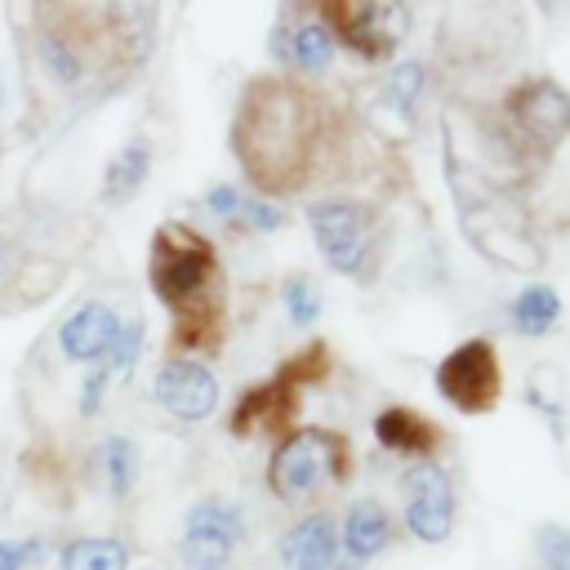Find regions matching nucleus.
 Listing matches in <instances>:
<instances>
[{
    "instance_id": "f257e3e1",
    "label": "nucleus",
    "mask_w": 570,
    "mask_h": 570,
    "mask_svg": "<svg viewBox=\"0 0 570 570\" xmlns=\"http://www.w3.org/2000/svg\"><path fill=\"white\" fill-rule=\"evenodd\" d=\"M321 142V107L316 98L285 76H258L245 85L236 120H232V151L254 187L294 191L312 174ZM258 191V196H263Z\"/></svg>"
},
{
    "instance_id": "f03ea898",
    "label": "nucleus",
    "mask_w": 570,
    "mask_h": 570,
    "mask_svg": "<svg viewBox=\"0 0 570 570\" xmlns=\"http://www.w3.org/2000/svg\"><path fill=\"white\" fill-rule=\"evenodd\" d=\"M147 285L174 316V343L196 352L223 334V272L214 245L187 223H160L147 249Z\"/></svg>"
},
{
    "instance_id": "7ed1b4c3",
    "label": "nucleus",
    "mask_w": 570,
    "mask_h": 570,
    "mask_svg": "<svg viewBox=\"0 0 570 570\" xmlns=\"http://www.w3.org/2000/svg\"><path fill=\"white\" fill-rule=\"evenodd\" d=\"M347 476V445L334 432H285L267 459V490L281 503H307L330 481Z\"/></svg>"
},
{
    "instance_id": "20e7f679",
    "label": "nucleus",
    "mask_w": 570,
    "mask_h": 570,
    "mask_svg": "<svg viewBox=\"0 0 570 570\" xmlns=\"http://www.w3.org/2000/svg\"><path fill=\"white\" fill-rule=\"evenodd\" d=\"M307 218V232L325 258L330 272L338 276H370V263H374V214L365 200H352V196H321V200H307L303 209Z\"/></svg>"
},
{
    "instance_id": "39448f33",
    "label": "nucleus",
    "mask_w": 570,
    "mask_h": 570,
    "mask_svg": "<svg viewBox=\"0 0 570 570\" xmlns=\"http://www.w3.org/2000/svg\"><path fill=\"white\" fill-rule=\"evenodd\" d=\"M454 196H459V218H463L468 240H472L490 263H499V267H521V272H530V267L543 263V258H539V245L525 236L521 218L490 191V183H481L476 191L454 187Z\"/></svg>"
},
{
    "instance_id": "423d86ee",
    "label": "nucleus",
    "mask_w": 570,
    "mask_h": 570,
    "mask_svg": "<svg viewBox=\"0 0 570 570\" xmlns=\"http://www.w3.org/2000/svg\"><path fill=\"white\" fill-rule=\"evenodd\" d=\"M503 116H508V129H512V142L521 151H534V156H548L566 142L570 134V89L548 80V76H534V80H521L508 98H503Z\"/></svg>"
},
{
    "instance_id": "0eeeda50",
    "label": "nucleus",
    "mask_w": 570,
    "mask_h": 570,
    "mask_svg": "<svg viewBox=\"0 0 570 570\" xmlns=\"http://www.w3.org/2000/svg\"><path fill=\"white\" fill-rule=\"evenodd\" d=\"M245 539V517L232 499H196L183 512L178 561L183 570H227Z\"/></svg>"
},
{
    "instance_id": "6e6552de",
    "label": "nucleus",
    "mask_w": 570,
    "mask_h": 570,
    "mask_svg": "<svg viewBox=\"0 0 570 570\" xmlns=\"http://www.w3.org/2000/svg\"><path fill=\"white\" fill-rule=\"evenodd\" d=\"M436 392L463 410V414H485L499 405L503 392V374H499V356L490 338H468L454 352H445V361L436 365Z\"/></svg>"
},
{
    "instance_id": "1a4fd4ad",
    "label": "nucleus",
    "mask_w": 570,
    "mask_h": 570,
    "mask_svg": "<svg viewBox=\"0 0 570 570\" xmlns=\"http://www.w3.org/2000/svg\"><path fill=\"white\" fill-rule=\"evenodd\" d=\"M325 22L334 27L338 36V49L347 45L352 53L379 62V58H392L410 31V4H374V0H361V4H325L321 9Z\"/></svg>"
},
{
    "instance_id": "9d476101",
    "label": "nucleus",
    "mask_w": 570,
    "mask_h": 570,
    "mask_svg": "<svg viewBox=\"0 0 570 570\" xmlns=\"http://www.w3.org/2000/svg\"><path fill=\"white\" fill-rule=\"evenodd\" d=\"M151 396L165 414H174L183 423H200L223 405L218 374L205 361H191V356H169L151 379Z\"/></svg>"
},
{
    "instance_id": "9b49d317",
    "label": "nucleus",
    "mask_w": 570,
    "mask_h": 570,
    "mask_svg": "<svg viewBox=\"0 0 570 570\" xmlns=\"http://www.w3.org/2000/svg\"><path fill=\"white\" fill-rule=\"evenodd\" d=\"M405 530L419 543H445L454 530V485L445 468L414 463L405 472Z\"/></svg>"
},
{
    "instance_id": "f8f14e48",
    "label": "nucleus",
    "mask_w": 570,
    "mask_h": 570,
    "mask_svg": "<svg viewBox=\"0 0 570 570\" xmlns=\"http://www.w3.org/2000/svg\"><path fill=\"white\" fill-rule=\"evenodd\" d=\"M120 325H125V316H120L111 303L89 298V303H80V307L58 325V352H62L71 365H98V361H107V352H111Z\"/></svg>"
},
{
    "instance_id": "ddd939ff",
    "label": "nucleus",
    "mask_w": 570,
    "mask_h": 570,
    "mask_svg": "<svg viewBox=\"0 0 570 570\" xmlns=\"http://www.w3.org/2000/svg\"><path fill=\"white\" fill-rule=\"evenodd\" d=\"M272 58L294 67L298 76H325L338 58V36L325 22V13H312L298 22H285V31L281 27L272 31Z\"/></svg>"
},
{
    "instance_id": "4468645a",
    "label": "nucleus",
    "mask_w": 570,
    "mask_h": 570,
    "mask_svg": "<svg viewBox=\"0 0 570 570\" xmlns=\"http://www.w3.org/2000/svg\"><path fill=\"white\" fill-rule=\"evenodd\" d=\"M31 49H36V62H40V71H45L49 85L80 89L89 80V49H85V36L71 22L45 18L36 27V36H31Z\"/></svg>"
},
{
    "instance_id": "2eb2a0df",
    "label": "nucleus",
    "mask_w": 570,
    "mask_h": 570,
    "mask_svg": "<svg viewBox=\"0 0 570 570\" xmlns=\"http://www.w3.org/2000/svg\"><path fill=\"white\" fill-rule=\"evenodd\" d=\"M281 566L285 570H338V521L321 508L298 517L281 539Z\"/></svg>"
},
{
    "instance_id": "dca6fc26",
    "label": "nucleus",
    "mask_w": 570,
    "mask_h": 570,
    "mask_svg": "<svg viewBox=\"0 0 570 570\" xmlns=\"http://www.w3.org/2000/svg\"><path fill=\"white\" fill-rule=\"evenodd\" d=\"M387 543H392V517L383 512V503H374V499L347 503V512L338 521V561L370 566L374 557L387 552Z\"/></svg>"
},
{
    "instance_id": "f3484780",
    "label": "nucleus",
    "mask_w": 570,
    "mask_h": 570,
    "mask_svg": "<svg viewBox=\"0 0 570 570\" xmlns=\"http://www.w3.org/2000/svg\"><path fill=\"white\" fill-rule=\"evenodd\" d=\"M147 178H151V142L147 138H129L102 165V200L107 205H125V200H134L142 191Z\"/></svg>"
},
{
    "instance_id": "a211bd4d",
    "label": "nucleus",
    "mask_w": 570,
    "mask_h": 570,
    "mask_svg": "<svg viewBox=\"0 0 570 570\" xmlns=\"http://www.w3.org/2000/svg\"><path fill=\"white\" fill-rule=\"evenodd\" d=\"M374 436H379V445L392 450V454L423 459V454L436 450V436H441V432H436L423 414H414V410H405V405H387V410L374 419Z\"/></svg>"
},
{
    "instance_id": "6ab92c4d",
    "label": "nucleus",
    "mask_w": 570,
    "mask_h": 570,
    "mask_svg": "<svg viewBox=\"0 0 570 570\" xmlns=\"http://www.w3.org/2000/svg\"><path fill=\"white\" fill-rule=\"evenodd\" d=\"M98 476H102V490L111 499H129L138 476H142V454H138V441L134 436H102L98 445Z\"/></svg>"
},
{
    "instance_id": "aec40b11",
    "label": "nucleus",
    "mask_w": 570,
    "mask_h": 570,
    "mask_svg": "<svg viewBox=\"0 0 570 570\" xmlns=\"http://www.w3.org/2000/svg\"><path fill=\"white\" fill-rule=\"evenodd\" d=\"M58 570H129V548L111 534H80L58 548Z\"/></svg>"
},
{
    "instance_id": "412c9836",
    "label": "nucleus",
    "mask_w": 570,
    "mask_h": 570,
    "mask_svg": "<svg viewBox=\"0 0 570 570\" xmlns=\"http://www.w3.org/2000/svg\"><path fill=\"white\" fill-rule=\"evenodd\" d=\"M557 316H561V294H557L552 285H525V289L512 298V325H517L521 334H530V338L548 334Z\"/></svg>"
},
{
    "instance_id": "4be33fe9",
    "label": "nucleus",
    "mask_w": 570,
    "mask_h": 570,
    "mask_svg": "<svg viewBox=\"0 0 570 570\" xmlns=\"http://www.w3.org/2000/svg\"><path fill=\"white\" fill-rule=\"evenodd\" d=\"M281 312H285V321H289L294 330H312V325L321 321V312H325V298H321L316 281L303 276V272L285 276V281H281Z\"/></svg>"
},
{
    "instance_id": "5701e85b",
    "label": "nucleus",
    "mask_w": 570,
    "mask_h": 570,
    "mask_svg": "<svg viewBox=\"0 0 570 570\" xmlns=\"http://www.w3.org/2000/svg\"><path fill=\"white\" fill-rule=\"evenodd\" d=\"M423 89H428V67L414 62V58H405V62H396V67L387 71V80H383V107L396 111V116H410V111L419 107Z\"/></svg>"
},
{
    "instance_id": "b1692460",
    "label": "nucleus",
    "mask_w": 570,
    "mask_h": 570,
    "mask_svg": "<svg viewBox=\"0 0 570 570\" xmlns=\"http://www.w3.org/2000/svg\"><path fill=\"white\" fill-rule=\"evenodd\" d=\"M27 303L31 298H49L58 285H62V263L53 258H27L22 267H13V281H9Z\"/></svg>"
},
{
    "instance_id": "393cba45",
    "label": "nucleus",
    "mask_w": 570,
    "mask_h": 570,
    "mask_svg": "<svg viewBox=\"0 0 570 570\" xmlns=\"http://www.w3.org/2000/svg\"><path fill=\"white\" fill-rule=\"evenodd\" d=\"M111 383H116V374H111V365H107V361L89 365V374L80 379V392H76V414H80V419H98V414H102V405H107Z\"/></svg>"
},
{
    "instance_id": "a878e982",
    "label": "nucleus",
    "mask_w": 570,
    "mask_h": 570,
    "mask_svg": "<svg viewBox=\"0 0 570 570\" xmlns=\"http://www.w3.org/2000/svg\"><path fill=\"white\" fill-rule=\"evenodd\" d=\"M236 223H240L245 232H254V236H276V232L285 227V209H281L276 200H267V196L254 191V196H245Z\"/></svg>"
},
{
    "instance_id": "bb28decb",
    "label": "nucleus",
    "mask_w": 570,
    "mask_h": 570,
    "mask_svg": "<svg viewBox=\"0 0 570 570\" xmlns=\"http://www.w3.org/2000/svg\"><path fill=\"white\" fill-rule=\"evenodd\" d=\"M142 343H147V325H142V321H125V325H120V334H116V343H111V352H107V365H111V374H116V379H120V374H129V370L138 365Z\"/></svg>"
},
{
    "instance_id": "cd10ccee",
    "label": "nucleus",
    "mask_w": 570,
    "mask_h": 570,
    "mask_svg": "<svg viewBox=\"0 0 570 570\" xmlns=\"http://www.w3.org/2000/svg\"><path fill=\"white\" fill-rule=\"evenodd\" d=\"M534 552L543 570H570V525H539L534 530Z\"/></svg>"
},
{
    "instance_id": "c85d7f7f",
    "label": "nucleus",
    "mask_w": 570,
    "mask_h": 570,
    "mask_svg": "<svg viewBox=\"0 0 570 570\" xmlns=\"http://www.w3.org/2000/svg\"><path fill=\"white\" fill-rule=\"evenodd\" d=\"M49 557L45 539H0V570H27Z\"/></svg>"
},
{
    "instance_id": "c756f323",
    "label": "nucleus",
    "mask_w": 570,
    "mask_h": 570,
    "mask_svg": "<svg viewBox=\"0 0 570 570\" xmlns=\"http://www.w3.org/2000/svg\"><path fill=\"white\" fill-rule=\"evenodd\" d=\"M240 205H245V191L232 187V183H214V187L205 191V209H209L214 218H223V223H236Z\"/></svg>"
},
{
    "instance_id": "7c9ffc66",
    "label": "nucleus",
    "mask_w": 570,
    "mask_h": 570,
    "mask_svg": "<svg viewBox=\"0 0 570 570\" xmlns=\"http://www.w3.org/2000/svg\"><path fill=\"white\" fill-rule=\"evenodd\" d=\"M13 281V249H9V240L0 236V289Z\"/></svg>"
}]
</instances>
